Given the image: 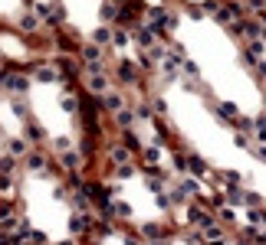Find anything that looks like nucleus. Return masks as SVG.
Here are the masks:
<instances>
[{"instance_id":"1","label":"nucleus","mask_w":266,"mask_h":245,"mask_svg":"<svg viewBox=\"0 0 266 245\" xmlns=\"http://www.w3.org/2000/svg\"><path fill=\"white\" fill-rule=\"evenodd\" d=\"M184 216H188V225H197V229H204V225L214 223V216L204 209V206H197V203H191L188 209H184Z\"/></svg>"},{"instance_id":"2","label":"nucleus","mask_w":266,"mask_h":245,"mask_svg":"<svg viewBox=\"0 0 266 245\" xmlns=\"http://www.w3.org/2000/svg\"><path fill=\"white\" fill-rule=\"evenodd\" d=\"M36 82H59V79H63V75H59V69H56L53 62H43V59H40V62H36Z\"/></svg>"},{"instance_id":"3","label":"nucleus","mask_w":266,"mask_h":245,"mask_svg":"<svg viewBox=\"0 0 266 245\" xmlns=\"http://www.w3.org/2000/svg\"><path fill=\"white\" fill-rule=\"evenodd\" d=\"M96 105H99V111H122V95L119 92H105V95L96 98Z\"/></svg>"},{"instance_id":"4","label":"nucleus","mask_w":266,"mask_h":245,"mask_svg":"<svg viewBox=\"0 0 266 245\" xmlns=\"http://www.w3.org/2000/svg\"><path fill=\"white\" fill-rule=\"evenodd\" d=\"M119 79H122L125 85H135L138 82V65H132V59H119Z\"/></svg>"},{"instance_id":"5","label":"nucleus","mask_w":266,"mask_h":245,"mask_svg":"<svg viewBox=\"0 0 266 245\" xmlns=\"http://www.w3.org/2000/svg\"><path fill=\"white\" fill-rule=\"evenodd\" d=\"M56 69H59V75H66V79H76L79 75V65H76V59H69V56H59L56 59Z\"/></svg>"},{"instance_id":"6","label":"nucleus","mask_w":266,"mask_h":245,"mask_svg":"<svg viewBox=\"0 0 266 245\" xmlns=\"http://www.w3.org/2000/svg\"><path fill=\"white\" fill-rule=\"evenodd\" d=\"M119 13H122V7H119L115 0H105L102 10H99V17H102V23H119Z\"/></svg>"},{"instance_id":"7","label":"nucleus","mask_w":266,"mask_h":245,"mask_svg":"<svg viewBox=\"0 0 266 245\" xmlns=\"http://www.w3.org/2000/svg\"><path fill=\"white\" fill-rule=\"evenodd\" d=\"M135 43H138V46H145V49H151V46L158 43V33L151 30V26H142V30L135 33Z\"/></svg>"},{"instance_id":"8","label":"nucleus","mask_w":266,"mask_h":245,"mask_svg":"<svg viewBox=\"0 0 266 245\" xmlns=\"http://www.w3.org/2000/svg\"><path fill=\"white\" fill-rule=\"evenodd\" d=\"M26 170H33V173L46 170V157L40 154V150H26Z\"/></svg>"},{"instance_id":"9","label":"nucleus","mask_w":266,"mask_h":245,"mask_svg":"<svg viewBox=\"0 0 266 245\" xmlns=\"http://www.w3.org/2000/svg\"><path fill=\"white\" fill-rule=\"evenodd\" d=\"M92 225H96V219H92V216H73V219H69V232H89V229H92Z\"/></svg>"},{"instance_id":"10","label":"nucleus","mask_w":266,"mask_h":245,"mask_svg":"<svg viewBox=\"0 0 266 245\" xmlns=\"http://www.w3.org/2000/svg\"><path fill=\"white\" fill-rule=\"evenodd\" d=\"M188 170L194 177H207V160L197 157V154H188Z\"/></svg>"},{"instance_id":"11","label":"nucleus","mask_w":266,"mask_h":245,"mask_svg":"<svg viewBox=\"0 0 266 245\" xmlns=\"http://www.w3.org/2000/svg\"><path fill=\"white\" fill-rule=\"evenodd\" d=\"M142 235H148L151 242H161V239H165V225H158V223H145V225H142Z\"/></svg>"},{"instance_id":"12","label":"nucleus","mask_w":266,"mask_h":245,"mask_svg":"<svg viewBox=\"0 0 266 245\" xmlns=\"http://www.w3.org/2000/svg\"><path fill=\"white\" fill-rule=\"evenodd\" d=\"M115 124L122 131H128L135 124V111H128V108H122V111H115Z\"/></svg>"},{"instance_id":"13","label":"nucleus","mask_w":266,"mask_h":245,"mask_svg":"<svg viewBox=\"0 0 266 245\" xmlns=\"http://www.w3.org/2000/svg\"><path fill=\"white\" fill-rule=\"evenodd\" d=\"M128 157H132V150H128V147H109V160H115V167L128 163Z\"/></svg>"},{"instance_id":"14","label":"nucleus","mask_w":266,"mask_h":245,"mask_svg":"<svg viewBox=\"0 0 266 245\" xmlns=\"http://www.w3.org/2000/svg\"><path fill=\"white\" fill-rule=\"evenodd\" d=\"M223 200L230 203V206H243V190H240V186H227V190H223Z\"/></svg>"},{"instance_id":"15","label":"nucleus","mask_w":266,"mask_h":245,"mask_svg":"<svg viewBox=\"0 0 266 245\" xmlns=\"http://www.w3.org/2000/svg\"><path fill=\"white\" fill-rule=\"evenodd\" d=\"M89 92H92V95H105V92H109V79H105V75H96V79L89 82Z\"/></svg>"},{"instance_id":"16","label":"nucleus","mask_w":266,"mask_h":245,"mask_svg":"<svg viewBox=\"0 0 266 245\" xmlns=\"http://www.w3.org/2000/svg\"><path fill=\"white\" fill-rule=\"evenodd\" d=\"M92 43H96V46H109V43H112V30L99 26V30L92 33Z\"/></svg>"},{"instance_id":"17","label":"nucleus","mask_w":266,"mask_h":245,"mask_svg":"<svg viewBox=\"0 0 266 245\" xmlns=\"http://www.w3.org/2000/svg\"><path fill=\"white\" fill-rule=\"evenodd\" d=\"M122 147H128V150H142V141H138V134H132V131H122Z\"/></svg>"},{"instance_id":"18","label":"nucleus","mask_w":266,"mask_h":245,"mask_svg":"<svg viewBox=\"0 0 266 245\" xmlns=\"http://www.w3.org/2000/svg\"><path fill=\"white\" fill-rule=\"evenodd\" d=\"M7 150H10V157H20V154H26V144L20 138H10L7 141Z\"/></svg>"},{"instance_id":"19","label":"nucleus","mask_w":266,"mask_h":245,"mask_svg":"<svg viewBox=\"0 0 266 245\" xmlns=\"http://www.w3.org/2000/svg\"><path fill=\"white\" fill-rule=\"evenodd\" d=\"M181 190L188 193V200H191V196H197V193H200V186H197L194 177H184V180H181Z\"/></svg>"},{"instance_id":"20","label":"nucleus","mask_w":266,"mask_h":245,"mask_svg":"<svg viewBox=\"0 0 266 245\" xmlns=\"http://www.w3.org/2000/svg\"><path fill=\"white\" fill-rule=\"evenodd\" d=\"M40 26V17L36 13H23L20 17V30H36Z\"/></svg>"},{"instance_id":"21","label":"nucleus","mask_w":266,"mask_h":245,"mask_svg":"<svg viewBox=\"0 0 266 245\" xmlns=\"http://www.w3.org/2000/svg\"><path fill=\"white\" fill-rule=\"evenodd\" d=\"M26 138H33V144H43V128H40V124H30V121H26Z\"/></svg>"},{"instance_id":"22","label":"nucleus","mask_w":266,"mask_h":245,"mask_svg":"<svg viewBox=\"0 0 266 245\" xmlns=\"http://www.w3.org/2000/svg\"><path fill=\"white\" fill-rule=\"evenodd\" d=\"M217 111H220V118H223V121H237V108H233V105H227V102H220V105H217Z\"/></svg>"},{"instance_id":"23","label":"nucleus","mask_w":266,"mask_h":245,"mask_svg":"<svg viewBox=\"0 0 266 245\" xmlns=\"http://www.w3.org/2000/svg\"><path fill=\"white\" fill-rule=\"evenodd\" d=\"M112 46H115V49H125V46H128V33L115 30V33H112Z\"/></svg>"},{"instance_id":"24","label":"nucleus","mask_w":266,"mask_h":245,"mask_svg":"<svg viewBox=\"0 0 266 245\" xmlns=\"http://www.w3.org/2000/svg\"><path fill=\"white\" fill-rule=\"evenodd\" d=\"M63 163H66V170L76 173V170H79V163H82V157H79V154H66V157H63Z\"/></svg>"},{"instance_id":"25","label":"nucleus","mask_w":266,"mask_h":245,"mask_svg":"<svg viewBox=\"0 0 266 245\" xmlns=\"http://www.w3.org/2000/svg\"><path fill=\"white\" fill-rule=\"evenodd\" d=\"M158 160H161V150H158V147H148V150H145V163H148V167H155Z\"/></svg>"},{"instance_id":"26","label":"nucleus","mask_w":266,"mask_h":245,"mask_svg":"<svg viewBox=\"0 0 266 245\" xmlns=\"http://www.w3.org/2000/svg\"><path fill=\"white\" fill-rule=\"evenodd\" d=\"M86 72L92 75V79H96V75H105V65H102L99 59H96V62H86Z\"/></svg>"},{"instance_id":"27","label":"nucleus","mask_w":266,"mask_h":245,"mask_svg":"<svg viewBox=\"0 0 266 245\" xmlns=\"http://www.w3.org/2000/svg\"><path fill=\"white\" fill-rule=\"evenodd\" d=\"M79 53H82V59H86V62H96V59H99V49H96V46H82Z\"/></svg>"},{"instance_id":"28","label":"nucleus","mask_w":266,"mask_h":245,"mask_svg":"<svg viewBox=\"0 0 266 245\" xmlns=\"http://www.w3.org/2000/svg\"><path fill=\"white\" fill-rule=\"evenodd\" d=\"M243 206H250V209H256V206H260V196H256L253 190H243Z\"/></svg>"},{"instance_id":"29","label":"nucleus","mask_w":266,"mask_h":245,"mask_svg":"<svg viewBox=\"0 0 266 245\" xmlns=\"http://www.w3.org/2000/svg\"><path fill=\"white\" fill-rule=\"evenodd\" d=\"M223 3L220 0H204V3H200V10H207V13H214V17H217V10H220Z\"/></svg>"},{"instance_id":"30","label":"nucleus","mask_w":266,"mask_h":245,"mask_svg":"<svg viewBox=\"0 0 266 245\" xmlns=\"http://www.w3.org/2000/svg\"><path fill=\"white\" fill-rule=\"evenodd\" d=\"M253 124H256V138H260V141H266V115H260V118L253 121Z\"/></svg>"},{"instance_id":"31","label":"nucleus","mask_w":266,"mask_h":245,"mask_svg":"<svg viewBox=\"0 0 266 245\" xmlns=\"http://www.w3.org/2000/svg\"><path fill=\"white\" fill-rule=\"evenodd\" d=\"M132 163H122V167H115V177H119V180H128V177H132Z\"/></svg>"},{"instance_id":"32","label":"nucleus","mask_w":266,"mask_h":245,"mask_svg":"<svg viewBox=\"0 0 266 245\" xmlns=\"http://www.w3.org/2000/svg\"><path fill=\"white\" fill-rule=\"evenodd\" d=\"M56 43H59V49H66V53H73V49H76V43H73V40H66V36H59Z\"/></svg>"},{"instance_id":"33","label":"nucleus","mask_w":266,"mask_h":245,"mask_svg":"<svg viewBox=\"0 0 266 245\" xmlns=\"http://www.w3.org/2000/svg\"><path fill=\"white\" fill-rule=\"evenodd\" d=\"M155 203H158V206H161V209H171V200H168L165 193H158V196H155Z\"/></svg>"},{"instance_id":"34","label":"nucleus","mask_w":266,"mask_h":245,"mask_svg":"<svg viewBox=\"0 0 266 245\" xmlns=\"http://www.w3.org/2000/svg\"><path fill=\"white\" fill-rule=\"evenodd\" d=\"M253 72L260 75V79H266V59H260V65H253Z\"/></svg>"},{"instance_id":"35","label":"nucleus","mask_w":266,"mask_h":245,"mask_svg":"<svg viewBox=\"0 0 266 245\" xmlns=\"http://www.w3.org/2000/svg\"><path fill=\"white\" fill-rule=\"evenodd\" d=\"M233 144H237V147H250V138H243V134H237V138H233Z\"/></svg>"},{"instance_id":"36","label":"nucleus","mask_w":266,"mask_h":245,"mask_svg":"<svg viewBox=\"0 0 266 245\" xmlns=\"http://www.w3.org/2000/svg\"><path fill=\"white\" fill-rule=\"evenodd\" d=\"M63 108H66V111H76V102H73V98L66 95V98H63Z\"/></svg>"},{"instance_id":"37","label":"nucleus","mask_w":266,"mask_h":245,"mask_svg":"<svg viewBox=\"0 0 266 245\" xmlns=\"http://www.w3.org/2000/svg\"><path fill=\"white\" fill-rule=\"evenodd\" d=\"M253 154H256V157H260V160H266V144H260V147H253Z\"/></svg>"},{"instance_id":"38","label":"nucleus","mask_w":266,"mask_h":245,"mask_svg":"<svg viewBox=\"0 0 266 245\" xmlns=\"http://www.w3.org/2000/svg\"><path fill=\"white\" fill-rule=\"evenodd\" d=\"M246 3H250V7H253V10H256V13L263 10V0H246Z\"/></svg>"},{"instance_id":"39","label":"nucleus","mask_w":266,"mask_h":245,"mask_svg":"<svg viewBox=\"0 0 266 245\" xmlns=\"http://www.w3.org/2000/svg\"><path fill=\"white\" fill-rule=\"evenodd\" d=\"M237 245H250V242H246V239H240V242H237Z\"/></svg>"},{"instance_id":"40","label":"nucleus","mask_w":266,"mask_h":245,"mask_svg":"<svg viewBox=\"0 0 266 245\" xmlns=\"http://www.w3.org/2000/svg\"><path fill=\"white\" fill-rule=\"evenodd\" d=\"M59 245H76V242H69V239H66V242H59Z\"/></svg>"},{"instance_id":"41","label":"nucleus","mask_w":266,"mask_h":245,"mask_svg":"<svg viewBox=\"0 0 266 245\" xmlns=\"http://www.w3.org/2000/svg\"><path fill=\"white\" fill-rule=\"evenodd\" d=\"M115 3H119V0H115ZM125 3H128V0H125Z\"/></svg>"},{"instance_id":"42","label":"nucleus","mask_w":266,"mask_h":245,"mask_svg":"<svg viewBox=\"0 0 266 245\" xmlns=\"http://www.w3.org/2000/svg\"><path fill=\"white\" fill-rule=\"evenodd\" d=\"M148 245H151V242H148Z\"/></svg>"}]
</instances>
